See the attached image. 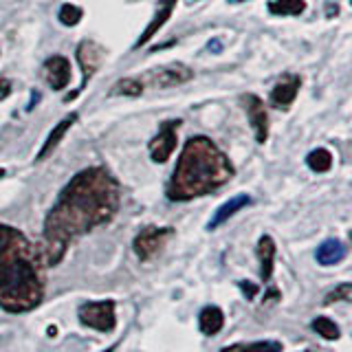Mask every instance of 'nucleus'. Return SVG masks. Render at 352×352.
Here are the masks:
<instances>
[{
	"instance_id": "nucleus-15",
	"label": "nucleus",
	"mask_w": 352,
	"mask_h": 352,
	"mask_svg": "<svg viewBox=\"0 0 352 352\" xmlns=\"http://www.w3.org/2000/svg\"><path fill=\"white\" fill-rule=\"evenodd\" d=\"M315 258L322 267H335V264H339L346 258V245L337 238H328L317 247Z\"/></svg>"
},
{
	"instance_id": "nucleus-31",
	"label": "nucleus",
	"mask_w": 352,
	"mask_h": 352,
	"mask_svg": "<svg viewBox=\"0 0 352 352\" xmlns=\"http://www.w3.org/2000/svg\"><path fill=\"white\" fill-rule=\"evenodd\" d=\"M350 5H352V0H350Z\"/></svg>"
},
{
	"instance_id": "nucleus-18",
	"label": "nucleus",
	"mask_w": 352,
	"mask_h": 352,
	"mask_svg": "<svg viewBox=\"0 0 352 352\" xmlns=\"http://www.w3.org/2000/svg\"><path fill=\"white\" fill-rule=\"evenodd\" d=\"M267 7L273 16H302L306 11L304 0H271Z\"/></svg>"
},
{
	"instance_id": "nucleus-22",
	"label": "nucleus",
	"mask_w": 352,
	"mask_h": 352,
	"mask_svg": "<svg viewBox=\"0 0 352 352\" xmlns=\"http://www.w3.org/2000/svg\"><path fill=\"white\" fill-rule=\"evenodd\" d=\"M113 95H121V97H141L143 93V82L141 80H132V77H124V80H119L113 91Z\"/></svg>"
},
{
	"instance_id": "nucleus-9",
	"label": "nucleus",
	"mask_w": 352,
	"mask_h": 352,
	"mask_svg": "<svg viewBox=\"0 0 352 352\" xmlns=\"http://www.w3.org/2000/svg\"><path fill=\"white\" fill-rule=\"evenodd\" d=\"M75 58H77V64H80V69H82V75H84V82H82V88H84L86 82L91 80L99 69H102L106 51L99 47V44H95L91 40H84V42H80V47H77Z\"/></svg>"
},
{
	"instance_id": "nucleus-32",
	"label": "nucleus",
	"mask_w": 352,
	"mask_h": 352,
	"mask_svg": "<svg viewBox=\"0 0 352 352\" xmlns=\"http://www.w3.org/2000/svg\"><path fill=\"white\" fill-rule=\"evenodd\" d=\"M350 238H352V234H350Z\"/></svg>"
},
{
	"instance_id": "nucleus-5",
	"label": "nucleus",
	"mask_w": 352,
	"mask_h": 352,
	"mask_svg": "<svg viewBox=\"0 0 352 352\" xmlns=\"http://www.w3.org/2000/svg\"><path fill=\"white\" fill-rule=\"evenodd\" d=\"M174 236L172 227H146L141 229L135 242H132V249H135L139 260H152L154 256H159V251L165 247V242Z\"/></svg>"
},
{
	"instance_id": "nucleus-6",
	"label": "nucleus",
	"mask_w": 352,
	"mask_h": 352,
	"mask_svg": "<svg viewBox=\"0 0 352 352\" xmlns=\"http://www.w3.org/2000/svg\"><path fill=\"white\" fill-rule=\"evenodd\" d=\"M179 128H181L179 119L163 121L159 132L150 139L148 150H150V159L154 163H165L170 159V154L176 150V143H179Z\"/></svg>"
},
{
	"instance_id": "nucleus-20",
	"label": "nucleus",
	"mask_w": 352,
	"mask_h": 352,
	"mask_svg": "<svg viewBox=\"0 0 352 352\" xmlns=\"http://www.w3.org/2000/svg\"><path fill=\"white\" fill-rule=\"evenodd\" d=\"M306 165L313 172L324 174V172H328L330 168H333V154H330V150H326V148H317L313 152H308Z\"/></svg>"
},
{
	"instance_id": "nucleus-29",
	"label": "nucleus",
	"mask_w": 352,
	"mask_h": 352,
	"mask_svg": "<svg viewBox=\"0 0 352 352\" xmlns=\"http://www.w3.org/2000/svg\"><path fill=\"white\" fill-rule=\"evenodd\" d=\"M106 352H115V346H113V348H108Z\"/></svg>"
},
{
	"instance_id": "nucleus-3",
	"label": "nucleus",
	"mask_w": 352,
	"mask_h": 352,
	"mask_svg": "<svg viewBox=\"0 0 352 352\" xmlns=\"http://www.w3.org/2000/svg\"><path fill=\"white\" fill-rule=\"evenodd\" d=\"M234 179V165L209 137H192L185 143L168 185V198L174 203L207 196Z\"/></svg>"
},
{
	"instance_id": "nucleus-14",
	"label": "nucleus",
	"mask_w": 352,
	"mask_h": 352,
	"mask_svg": "<svg viewBox=\"0 0 352 352\" xmlns=\"http://www.w3.org/2000/svg\"><path fill=\"white\" fill-rule=\"evenodd\" d=\"M75 121H77V113H71V115H66V117L60 121V124L51 130V135L47 137V141H44V146L40 148L36 161H42V159H47L49 154H53V150L58 148V146H60V141L66 137V132H69V130L75 126Z\"/></svg>"
},
{
	"instance_id": "nucleus-30",
	"label": "nucleus",
	"mask_w": 352,
	"mask_h": 352,
	"mask_svg": "<svg viewBox=\"0 0 352 352\" xmlns=\"http://www.w3.org/2000/svg\"><path fill=\"white\" fill-rule=\"evenodd\" d=\"M304 352H313V350H304Z\"/></svg>"
},
{
	"instance_id": "nucleus-25",
	"label": "nucleus",
	"mask_w": 352,
	"mask_h": 352,
	"mask_svg": "<svg viewBox=\"0 0 352 352\" xmlns=\"http://www.w3.org/2000/svg\"><path fill=\"white\" fill-rule=\"evenodd\" d=\"M238 286H240V291L245 293L247 300H256V295H258V291H260V289H258V284L242 280V282H238Z\"/></svg>"
},
{
	"instance_id": "nucleus-2",
	"label": "nucleus",
	"mask_w": 352,
	"mask_h": 352,
	"mask_svg": "<svg viewBox=\"0 0 352 352\" xmlns=\"http://www.w3.org/2000/svg\"><path fill=\"white\" fill-rule=\"evenodd\" d=\"M44 300V260L20 229L0 223V308L29 313Z\"/></svg>"
},
{
	"instance_id": "nucleus-26",
	"label": "nucleus",
	"mask_w": 352,
	"mask_h": 352,
	"mask_svg": "<svg viewBox=\"0 0 352 352\" xmlns=\"http://www.w3.org/2000/svg\"><path fill=\"white\" fill-rule=\"evenodd\" d=\"M9 95H11V82L7 80V77L0 75V102H5Z\"/></svg>"
},
{
	"instance_id": "nucleus-7",
	"label": "nucleus",
	"mask_w": 352,
	"mask_h": 352,
	"mask_svg": "<svg viewBox=\"0 0 352 352\" xmlns=\"http://www.w3.org/2000/svg\"><path fill=\"white\" fill-rule=\"evenodd\" d=\"M192 77H194V71L190 66H185L181 62H172L168 66H161V69L146 73L143 80H148V84L154 88H172V86H181L185 82H190Z\"/></svg>"
},
{
	"instance_id": "nucleus-11",
	"label": "nucleus",
	"mask_w": 352,
	"mask_h": 352,
	"mask_svg": "<svg viewBox=\"0 0 352 352\" xmlns=\"http://www.w3.org/2000/svg\"><path fill=\"white\" fill-rule=\"evenodd\" d=\"M42 75L53 91H64L71 82V62L66 58H62V55H53V58H49L47 62H44Z\"/></svg>"
},
{
	"instance_id": "nucleus-27",
	"label": "nucleus",
	"mask_w": 352,
	"mask_h": 352,
	"mask_svg": "<svg viewBox=\"0 0 352 352\" xmlns=\"http://www.w3.org/2000/svg\"><path fill=\"white\" fill-rule=\"evenodd\" d=\"M5 174H7V172H5L3 168H0V179H3V176H5Z\"/></svg>"
},
{
	"instance_id": "nucleus-23",
	"label": "nucleus",
	"mask_w": 352,
	"mask_h": 352,
	"mask_svg": "<svg viewBox=\"0 0 352 352\" xmlns=\"http://www.w3.org/2000/svg\"><path fill=\"white\" fill-rule=\"evenodd\" d=\"M335 302H352V284L350 282L339 284L330 293H326L324 306H330V304H335Z\"/></svg>"
},
{
	"instance_id": "nucleus-19",
	"label": "nucleus",
	"mask_w": 352,
	"mask_h": 352,
	"mask_svg": "<svg viewBox=\"0 0 352 352\" xmlns=\"http://www.w3.org/2000/svg\"><path fill=\"white\" fill-rule=\"evenodd\" d=\"M280 341H253V344H234L220 352H282Z\"/></svg>"
},
{
	"instance_id": "nucleus-10",
	"label": "nucleus",
	"mask_w": 352,
	"mask_h": 352,
	"mask_svg": "<svg viewBox=\"0 0 352 352\" xmlns=\"http://www.w3.org/2000/svg\"><path fill=\"white\" fill-rule=\"evenodd\" d=\"M300 86H302V77L295 75V73H284L278 84L273 86V91L269 95L271 99V106L278 108V110H289L295 102L297 93H300Z\"/></svg>"
},
{
	"instance_id": "nucleus-17",
	"label": "nucleus",
	"mask_w": 352,
	"mask_h": 352,
	"mask_svg": "<svg viewBox=\"0 0 352 352\" xmlns=\"http://www.w3.org/2000/svg\"><path fill=\"white\" fill-rule=\"evenodd\" d=\"M225 326V313L218 306H205L201 315H198V328L205 337L218 335Z\"/></svg>"
},
{
	"instance_id": "nucleus-4",
	"label": "nucleus",
	"mask_w": 352,
	"mask_h": 352,
	"mask_svg": "<svg viewBox=\"0 0 352 352\" xmlns=\"http://www.w3.org/2000/svg\"><path fill=\"white\" fill-rule=\"evenodd\" d=\"M80 322L99 333H110L117 326V315H115V302L113 300H102V302H86L80 308Z\"/></svg>"
},
{
	"instance_id": "nucleus-16",
	"label": "nucleus",
	"mask_w": 352,
	"mask_h": 352,
	"mask_svg": "<svg viewBox=\"0 0 352 352\" xmlns=\"http://www.w3.org/2000/svg\"><path fill=\"white\" fill-rule=\"evenodd\" d=\"M275 253H278L275 240L271 236H262L258 240V260H260V278H262V282L271 280L273 267H275Z\"/></svg>"
},
{
	"instance_id": "nucleus-1",
	"label": "nucleus",
	"mask_w": 352,
	"mask_h": 352,
	"mask_svg": "<svg viewBox=\"0 0 352 352\" xmlns=\"http://www.w3.org/2000/svg\"><path fill=\"white\" fill-rule=\"evenodd\" d=\"M117 209L119 183L113 176L104 168H86L77 172L44 218V264L58 267L75 238L110 223Z\"/></svg>"
},
{
	"instance_id": "nucleus-12",
	"label": "nucleus",
	"mask_w": 352,
	"mask_h": 352,
	"mask_svg": "<svg viewBox=\"0 0 352 352\" xmlns=\"http://www.w3.org/2000/svg\"><path fill=\"white\" fill-rule=\"evenodd\" d=\"M176 3H179V0H161V3H159V9H157V14H154V18L150 20V25H148L146 29H143V33L139 36V40L135 42V49L146 47V44L152 40V36H157L159 29L165 25V22L170 20V16H172V11H174Z\"/></svg>"
},
{
	"instance_id": "nucleus-24",
	"label": "nucleus",
	"mask_w": 352,
	"mask_h": 352,
	"mask_svg": "<svg viewBox=\"0 0 352 352\" xmlns=\"http://www.w3.org/2000/svg\"><path fill=\"white\" fill-rule=\"evenodd\" d=\"M58 18H60V22H62L64 27H75V25H80V20L84 18V11L80 7L66 3V5H62Z\"/></svg>"
},
{
	"instance_id": "nucleus-28",
	"label": "nucleus",
	"mask_w": 352,
	"mask_h": 352,
	"mask_svg": "<svg viewBox=\"0 0 352 352\" xmlns=\"http://www.w3.org/2000/svg\"><path fill=\"white\" fill-rule=\"evenodd\" d=\"M231 3H245V0H231Z\"/></svg>"
},
{
	"instance_id": "nucleus-21",
	"label": "nucleus",
	"mask_w": 352,
	"mask_h": 352,
	"mask_svg": "<svg viewBox=\"0 0 352 352\" xmlns=\"http://www.w3.org/2000/svg\"><path fill=\"white\" fill-rule=\"evenodd\" d=\"M311 328L315 330L319 337H324L326 341H337L341 337V328L330 317H315Z\"/></svg>"
},
{
	"instance_id": "nucleus-8",
	"label": "nucleus",
	"mask_w": 352,
	"mask_h": 352,
	"mask_svg": "<svg viewBox=\"0 0 352 352\" xmlns=\"http://www.w3.org/2000/svg\"><path fill=\"white\" fill-rule=\"evenodd\" d=\"M242 106L247 110V117H249V124L253 128V135H256L258 143H264L269 139V115H267V108H264V102L258 95H242Z\"/></svg>"
},
{
	"instance_id": "nucleus-13",
	"label": "nucleus",
	"mask_w": 352,
	"mask_h": 352,
	"mask_svg": "<svg viewBox=\"0 0 352 352\" xmlns=\"http://www.w3.org/2000/svg\"><path fill=\"white\" fill-rule=\"evenodd\" d=\"M247 205H251V196H249V194H238V196H234V198H229V201H227L225 205H220V207H218V212L212 216V220H209L207 229H209V231H214V229H218L220 225H225L231 216H236V214L240 212V209H245Z\"/></svg>"
}]
</instances>
